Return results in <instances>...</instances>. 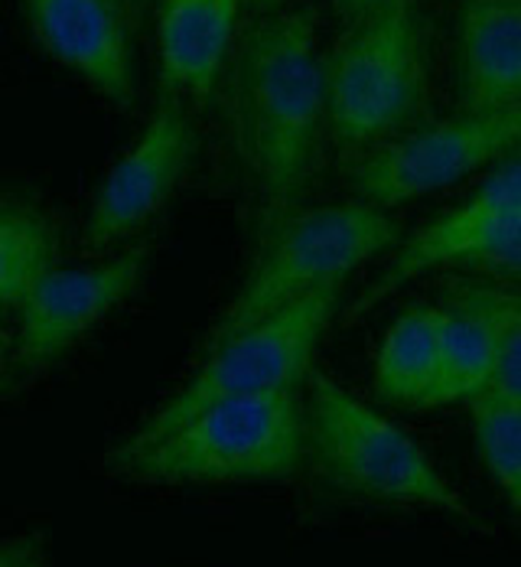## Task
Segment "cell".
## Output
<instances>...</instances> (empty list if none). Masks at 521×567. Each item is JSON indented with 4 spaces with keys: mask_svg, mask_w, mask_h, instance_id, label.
I'll return each mask as SVG.
<instances>
[{
    "mask_svg": "<svg viewBox=\"0 0 521 567\" xmlns=\"http://www.w3.org/2000/svg\"><path fill=\"white\" fill-rule=\"evenodd\" d=\"M222 127L261 251L310 189L326 131V56L316 10L288 3L254 17L219 85Z\"/></svg>",
    "mask_w": 521,
    "mask_h": 567,
    "instance_id": "6da1fadb",
    "label": "cell"
},
{
    "mask_svg": "<svg viewBox=\"0 0 521 567\" xmlns=\"http://www.w3.org/2000/svg\"><path fill=\"white\" fill-rule=\"evenodd\" d=\"M306 385V463L323 489L355 506L434 512L482 528V515L405 427L323 372H310Z\"/></svg>",
    "mask_w": 521,
    "mask_h": 567,
    "instance_id": "7a4b0ae2",
    "label": "cell"
},
{
    "mask_svg": "<svg viewBox=\"0 0 521 567\" xmlns=\"http://www.w3.org/2000/svg\"><path fill=\"white\" fill-rule=\"evenodd\" d=\"M430 20L388 7L346 23L326 53V131L355 164L420 124L430 102Z\"/></svg>",
    "mask_w": 521,
    "mask_h": 567,
    "instance_id": "3957f363",
    "label": "cell"
},
{
    "mask_svg": "<svg viewBox=\"0 0 521 567\" xmlns=\"http://www.w3.org/2000/svg\"><path fill=\"white\" fill-rule=\"evenodd\" d=\"M306 463V404L293 389L219 401L164 441L108 454L105 466L137 486L278 483Z\"/></svg>",
    "mask_w": 521,
    "mask_h": 567,
    "instance_id": "277c9868",
    "label": "cell"
},
{
    "mask_svg": "<svg viewBox=\"0 0 521 567\" xmlns=\"http://www.w3.org/2000/svg\"><path fill=\"white\" fill-rule=\"evenodd\" d=\"M340 297L343 284L320 287L274 317L241 330L232 340L206 349L202 365L164 404H157L112 454L144 451L219 401L296 389L303 379H310L313 352L340 313Z\"/></svg>",
    "mask_w": 521,
    "mask_h": 567,
    "instance_id": "5b68a950",
    "label": "cell"
},
{
    "mask_svg": "<svg viewBox=\"0 0 521 567\" xmlns=\"http://www.w3.org/2000/svg\"><path fill=\"white\" fill-rule=\"evenodd\" d=\"M402 226L388 209L368 203L300 209L254 258L251 275L206 333V349L274 317L293 300L343 284L365 261L398 245Z\"/></svg>",
    "mask_w": 521,
    "mask_h": 567,
    "instance_id": "8992f818",
    "label": "cell"
},
{
    "mask_svg": "<svg viewBox=\"0 0 521 567\" xmlns=\"http://www.w3.org/2000/svg\"><path fill=\"white\" fill-rule=\"evenodd\" d=\"M437 271L521 284L519 154L492 167V173L460 206L420 226L414 238H407L392 265L348 303L346 323L368 317L398 287Z\"/></svg>",
    "mask_w": 521,
    "mask_h": 567,
    "instance_id": "52a82bcc",
    "label": "cell"
},
{
    "mask_svg": "<svg viewBox=\"0 0 521 567\" xmlns=\"http://www.w3.org/2000/svg\"><path fill=\"white\" fill-rule=\"evenodd\" d=\"M521 154V105L489 112H454L417 124L392 144L348 164V189L358 203L392 209L437 193L482 167Z\"/></svg>",
    "mask_w": 521,
    "mask_h": 567,
    "instance_id": "ba28073f",
    "label": "cell"
},
{
    "mask_svg": "<svg viewBox=\"0 0 521 567\" xmlns=\"http://www.w3.org/2000/svg\"><path fill=\"white\" fill-rule=\"evenodd\" d=\"M192 109L160 95L140 134L102 176L85 213V245L92 251H108L137 238L174 199L192 164Z\"/></svg>",
    "mask_w": 521,
    "mask_h": 567,
    "instance_id": "9c48e42d",
    "label": "cell"
},
{
    "mask_svg": "<svg viewBox=\"0 0 521 567\" xmlns=\"http://www.w3.org/2000/svg\"><path fill=\"white\" fill-rule=\"evenodd\" d=\"M150 245L134 241L108 261L88 268H56L17 310L13 365L43 372L65 359L121 303H127L150 268Z\"/></svg>",
    "mask_w": 521,
    "mask_h": 567,
    "instance_id": "30bf717a",
    "label": "cell"
},
{
    "mask_svg": "<svg viewBox=\"0 0 521 567\" xmlns=\"http://www.w3.org/2000/svg\"><path fill=\"white\" fill-rule=\"evenodd\" d=\"M37 47L112 109H134L137 72L127 0H20Z\"/></svg>",
    "mask_w": 521,
    "mask_h": 567,
    "instance_id": "8fae6325",
    "label": "cell"
},
{
    "mask_svg": "<svg viewBox=\"0 0 521 567\" xmlns=\"http://www.w3.org/2000/svg\"><path fill=\"white\" fill-rule=\"evenodd\" d=\"M248 0H157L154 47L160 95L202 109L226 79Z\"/></svg>",
    "mask_w": 521,
    "mask_h": 567,
    "instance_id": "7c38bea8",
    "label": "cell"
},
{
    "mask_svg": "<svg viewBox=\"0 0 521 567\" xmlns=\"http://www.w3.org/2000/svg\"><path fill=\"white\" fill-rule=\"evenodd\" d=\"M521 105V0H463L454 37V109Z\"/></svg>",
    "mask_w": 521,
    "mask_h": 567,
    "instance_id": "4fadbf2b",
    "label": "cell"
},
{
    "mask_svg": "<svg viewBox=\"0 0 521 567\" xmlns=\"http://www.w3.org/2000/svg\"><path fill=\"white\" fill-rule=\"evenodd\" d=\"M440 385L437 408L472 401L492 389L499 333L476 275H454L440 287Z\"/></svg>",
    "mask_w": 521,
    "mask_h": 567,
    "instance_id": "5bb4252c",
    "label": "cell"
},
{
    "mask_svg": "<svg viewBox=\"0 0 521 567\" xmlns=\"http://www.w3.org/2000/svg\"><path fill=\"white\" fill-rule=\"evenodd\" d=\"M440 307L405 310L385 333L375 359V395L398 408H437Z\"/></svg>",
    "mask_w": 521,
    "mask_h": 567,
    "instance_id": "9a60e30c",
    "label": "cell"
},
{
    "mask_svg": "<svg viewBox=\"0 0 521 567\" xmlns=\"http://www.w3.org/2000/svg\"><path fill=\"white\" fill-rule=\"evenodd\" d=\"M56 268V219L33 199L0 196V310H20Z\"/></svg>",
    "mask_w": 521,
    "mask_h": 567,
    "instance_id": "2e32d148",
    "label": "cell"
},
{
    "mask_svg": "<svg viewBox=\"0 0 521 567\" xmlns=\"http://www.w3.org/2000/svg\"><path fill=\"white\" fill-rule=\"evenodd\" d=\"M476 447L521 525V404L499 392H482L469 401Z\"/></svg>",
    "mask_w": 521,
    "mask_h": 567,
    "instance_id": "e0dca14e",
    "label": "cell"
},
{
    "mask_svg": "<svg viewBox=\"0 0 521 567\" xmlns=\"http://www.w3.org/2000/svg\"><path fill=\"white\" fill-rule=\"evenodd\" d=\"M479 281L499 333V362H496L492 392L521 404V284L492 281V278H479Z\"/></svg>",
    "mask_w": 521,
    "mask_h": 567,
    "instance_id": "ac0fdd59",
    "label": "cell"
},
{
    "mask_svg": "<svg viewBox=\"0 0 521 567\" xmlns=\"http://www.w3.org/2000/svg\"><path fill=\"white\" fill-rule=\"evenodd\" d=\"M0 567H46V548L33 535L0 542Z\"/></svg>",
    "mask_w": 521,
    "mask_h": 567,
    "instance_id": "d6986e66",
    "label": "cell"
},
{
    "mask_svg": "<svg viewBox=\"0 0 521 567\" xmlns=\"http://www.w3.org/2000/svg\"><path fill=\"white\" fill-rule=\"evenodd\" d=\"M427 0H333V10L340 17V23H355L368 13L388 10V7H424Z\"/></svg>",
    "mask_w": 521,
    "mask_h": 567,
    "instance_id": "ffe728a7",
    "label": "cell"
},
{
    "mask_svg": "<svg viewBox=\"0 0 521 567\" xmlns=\"http://www.w3.org/2000/svg\"><path fill=\"white\" fill-rule=\"evenodd\" d=\"M10 369H13V346H7V340L0 337V389H7Z\"/></svg>",
    "mask_w": 521,
    "mask_h": 567,
    "instance_id": "44dd1931",
    "label": "cell"
},
{
    "mask_svg": "<svg viewBox=\"0 0 521 567\" xmlns=\"http://www.w3.org/2000/svg\"><path fill=\"white\" fill-rule=\"evenodd\" d=\"M288 3H293V0H248V7H251L254 17L271 13V10H281V7H288Z\"/></svg>",
    "mask_w": 521,
    "mask_h": 567,
    "instance_id": "7402d4cb",
    "label": "cell"
},
{
    "mask_svg": "<svg viewBox=\"0 0 521 567\" xmlns=\"http://www.w3.org/2000/svg\"><path fill=\"white\" fill-rule=\"evenodd\" d=\"M150 3H154V0H127V7H131L134 20H137V17H140V13H144V10H147Z\"/></svg>",
    "mask_w": 521,
    "mask_h": 567,
    "instance_id": "603a6c76",
    "label": "cell"
}]
</instances>
